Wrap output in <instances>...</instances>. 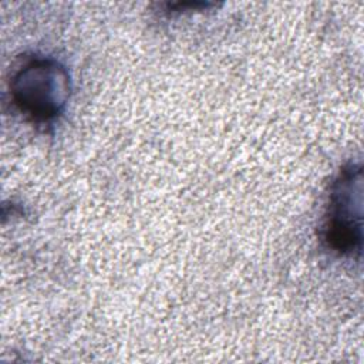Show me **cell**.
Here are the masks:
<instances>
[{
	"label": "cell",
	"mask_w": 364,
	"mask_h": 364,
	"mask_svg": "<svg viewBox=\"0 0 364 364\" xmlns=\"http://www.w3.org/2000/svg\"><path fill=\"white\" fill-rule=\"evenodd\" d=\"M363 173L358 164L346 165L333 181L323 225V239L344 256L361 253Z\"/></svg>",
	"instance_id": "7a4b0ae2"
},
{
	"label": "cell",
	"mask_w": 364,
	"mask_h": 364,
	"mask_svg": "<svg viewBox=\"0 0 364 364\" xmlns=\"http://www.w3.org/2000/svg\"><path fill=\"white\" fill-rule=\"evenodd\" d=\"M71 84L65 67L48 57H31L13 74L10 94L16 108L34 124H50L65 109Z\"/></svg>",
	"instance_id": "6da1fadb"
}]
</instances>
